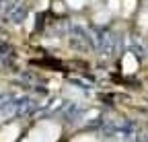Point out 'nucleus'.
Listing matches in <instances>:
<instances>
[{"label":"nucleus","instance_id":"obj_1","mask_svg":"<svg viewBox=\"0 0 148 142\" xmlns=\"http://www.w3.org/2000/svg\"><path fill=\"white\" fill-rule=\"evenodd\" d=\"M60 138V126L53 121H43L37 128L31 130V134L23 142H56Z\"/></svg>","mask_w":148,"mask_h":142},{"label":"nucleus","instance_id":"obj_2","mask_svg":"<svg viewBox=\"0 0 148 142\" xmlns=\"http://www.w3.org/2000/svg\"><path fill=\"white\" fill-rule=\"evenodd\" d=\"M18 126L16 123H8V126H4L2 130H0V142H14L18 138Z\"/></svg>","mask_w":148,"mask_h":142},{"label":"nucleus","instance_id":"obj_3","mask_svg":"<svg viewBox=\"0 0 148 142\" xmlns=\"http://www.w3.org/2000/svg\"><path fill=\"white\" fill-rule=\"evenodd\" d=\"M121 68H123L125 74H134L136 70H138V60H136L132 54H125L123 60H121Z\"/></svg>","mask_w":148,"mask_h":142},{"label":"nucleus","instance_id":"obj_4","mask_svg":"<svg viewBox=\"0 0 148 142\" xmlns=\"http://www.w3.org/2000/svg\"><path fill=\"white\" fill-rule=\"evenodd\" d=\"M121 6H123V14H132L136 10V0H121Z\"/></svg>","mask_w":148,"mask_h":142},{"label":"nucleus","instance_id":"obj_5","mask_svg":"<svg viewBox=\"0 0 148 142\" xmlns=\"http://www.w3.org/2000/svg\"><path fill=\"white\" fill-rule=\"evenodd\" d=\"M95 21H97L99 25L107 23V21H109V12H107V10H101V12H97V14H95Z\"/></svg>","mask_w":148,"mask_h":142},{"label":"nucleus","instance_id":"obj_6","mask_svg":"<svg viewBox=\"0 0 148 142\" xmlns=\"http://www.w3.org/2000/svg\"><path fill=\"white\" fill-rule=\"evenodd\" d=\"M66 2H68V6H72V8H82L86 0H66Z\"/></svg>","mask_w":148,"mask_h":142},{"label":"nucleus","instance_id":"obj_7","mask_svg":"<svg viewBox=\"0 0 148 142\" xmlns=\"http://www.w3.org/2000/svg\"><path fill=\"white\" fill-rule=\"evenodd\" d=\"M119 8H121V0H109V10L117 12Z\"/></svg>","mask_w":148,"mask_h":142},{"label":"nucleus","instance_id":"obj_8","mask_svg":"<svg viewBox=\"0 0 148 142\" xmlns=\"http://www.w3.org/2000/svg\"><path fill=\"white\" fill-rule=\"evenodd\" d=\"M140 25L148 29V8H146V10H144V12L140 14Z\"/></svg>","mask_w":148,"mask_h":142},{"label":"nucleus","instance_id":"obj_9","mask_svg":"<svg viewBox=\"0 0 148 142\" xmlns=\"http://www.w3.org/2000/svg\"><path fill=\"white\" fill-rule=\"evenodd\" d=\"M74 142H95V138H92V136H78Z\"/></svg>","mask_w":148,"mask_h":142},{"label":"nucleus","instance_id":"obj_10","mask_svg":"<svg viewBox=\"0 0 148 142\" xmlns=\"http://www.w3.org/2000/svg\"><path fill=\"white\" fill-rule=\"evenodd\" d=\"M33 25H35V16H33V14H29V19H27V31H31V29H33Z\"/></svg>","mask_w":148,"mask_h":142},{"label":"nucleus","instance_id":"obj_11","mask_svg":"<svg viewBox=\"0 0 148 142\" xmlns=\"http://www.w3.org/2000/svg\"><path fill=\"white\" fill-rule=\"evenodd\" d=\"M62 8H64V6H62L60 2H53V10H56V12H62Z\"/></svg>","mask_w":148,"mask_h":142},{"label":"nucleus","instance_id":"obj_12","mask_svg":"<svg viewBox=\"0 0 148 142\" xmlns=\"http://www.w3.org/2000/svg\"><path fill=\"white\" fill-rule=\"evenodd\" d=\"M37 6H39V8H45V6H47V2H45V0H39V2H37Z\"/></svg>","mask_w":148,"mask_h":142},{"label":"nucleus","instance_id":"obj_13","mask_svg":"<svg viewBox=\"0 0 148 142\" xmlns=\"http://www.w3.org/2000/svg\"><path fill=\"white\" fill-rule=\"evenodd\" d=\"M92 2H97V0H92Z\"/></svg>","mask_w":148,"mask_h":142}]
</instances>
